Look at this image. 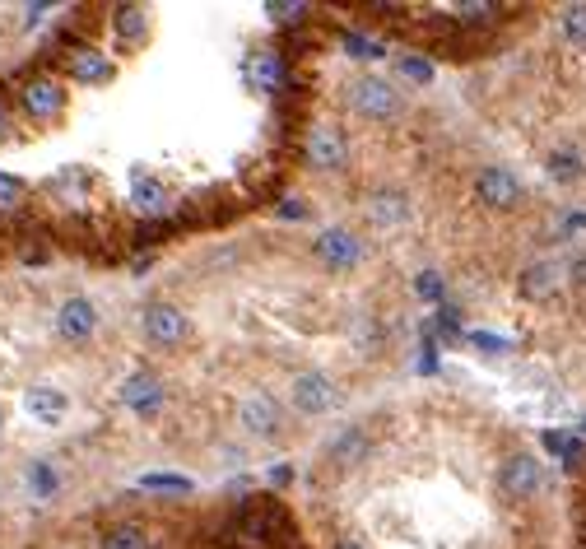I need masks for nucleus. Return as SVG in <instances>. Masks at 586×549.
I'll return each mask as SVG.
<instances>
[{
	"mask_svg": "<svg viewBox=\"0 0 586 549\" xmlns=\"http://www.w3.org/2000/svg\"><path fill=\"white\" fill-rule=\"evenodd\" d=\"M498 489H503L507 503H531V498L545 489V466H540L531 452L507 456L503 470H498Z\"/></svg>",
	"mask_w": 586,
	"mask_h": 549,
	"instance_id": "obj_1",
	"label": "nucleus"
},
{
	"mask_svg": "<svg viewBox=\"0 0 586 549\" xmlns=\"http://www.w3.org/2000/svg\"><path fill=\"white\" fill-rule=\"evenodd\" d=\"M349 108L359 112V117H368V121H391L400 112V94L391 89L387 80L363 75V80L349 84Z\"/></svg>",
	"mask_w": 586,
	"mask_h": 549,
	"instance_id": "obj_2",
	"label": "nucleus"
},
{
	"mask_svg": "<svg viewBox=\"0 0 586 549\" xmlns=\"http://www.w3.org/2000/svg\"><path fill=\"white\" fill-rule=\"evenodd\" d=\"M238 424L252 433V438H280V424H284L280 401L266 396V391H252V396L238 405Z\"/></svg>",
	"mask_w": 586,
	"mask_h": 549,
	"instance_id": "obj_3",
	"label": "nucleus"
},
{
	"mask_svg": "<svg viewBox=\"0 0 586 549\" xmlns=\"http://www.w3.org/2000/svg\"><path fill=\"white\" fill-rule=\"evenodd\" d=\"M19 103H24V112L33 121H52L66 112V89L56 80H47V75H33V80L19 89Z\"/></svg>",
	"mask_w": 586,
	"mask_h": 549,
	"instance_id": "obj_4",
	"label": "nucleus"
},
{
	"mask_svg": "<svg viewBox=\"0 0 586 549\" xmlns=\"http://www.w3.org/2000/svg\"><path fill=\"white\" fill-rule=\"evenodd\" d=\"M140 326H145V335L154 345H177L187 335V312L177 308V303H145Z\"/></svg>",
	"mask_w": 586,
	"mask_h": 549,
	"instance_id": "obj_5",
	"label": "nucleus"
},
{
	"mask_svg": "<svg viewBox=\"0 0 586 549\" xmlns=\"http://www.w3.org/2000/svg\"><path fill=\"white\" fill-rule=\"evenodd\" d=\"M303 159H307V168H317V173H335V168L345 163V135L335 131V126H312V131H307V145H303Z\"/></svg>",
	"mask_w": 586,
	"mask_h": 549,
	"instance_id": "obj_6",
	"label": "nucleus"
},
{
	"mask_svg": "<svg viewBox=\"0 0 586 549\" xmlns=\"http://www.w3.org/2000/svg\"><path fill=\"white\" fill-rule=\"evenodd\" d=\"M289 396H293V410H298V415H326L335 405V382L326 373H298Z\"/></svg>",
	"mask_w": 586,
	"mask_h": 549,
	"instance_id": "obj_7",
	"label": "nucleus"
},
{
	"mask_svg": "<svg viewBox=\"0 0 586 549\" xmlns=\"http://www.w3.org/2000/svg\"><path fill=\"white\" fill-rule=\"evenodd\" d=\"M563 275H568V266L563 261H535V266L521 270V298H531V303H549V298L563 289Z\"/></svg>",
	"mask_w": 586,
	"mask_h": 549,
	"instance_id": "obj_8",
	"label": "nucleus"
},
{
	"mask_svg": "<svg viewBox=\"0 0 586 549\" xmlns=\"http://www.w3.org/2000/svg\"><path fill=\"white\" fill-rule=\"evenodd\" d=\"M475 196H480L489 210H512L521 201V182L507 168H480L475 177Z\"/></svg>",
	"mask_w": 586,
	"mask_h": 549,
	"instance_id": "obj_9",
	"label": "nucleus"
},
{
	"mask_svg": "<svg viewBox=\"0 0 586 549\" xmlns=\"http://www.w3.org/2000/svg\"><path fill=\"white\" fill-rule=\"evenodd\" d=\"M317 256L326 261L331 270H349V266H359V256H363V242L349 233V228H326L317 238Z\"/></svg>",
	"mask_w": 586,
	"mask_h": 549,
	"instance_id": "obj_10",
	"label": "nucleus"
},
{
	"mask_svg": "<svg viewBox=\"0 0 586 549\" xmlns=\"http://www.w3.org/2000/svg\"><path fill=\"white\" fill-rule=\"evenodd\" d=\"M363 210H368V219H373L377 228H396V224L410 219V196H405L400 187H377Z\"/></svg>",
	"mask_w": 586,
	"mask_h": 549,
	"instance_id": "obj_11",
	"label": "nucleus"
},
{
	"mask_svg": "<svg viewBox=\"0 0 586 549\" xmlns=\"http://www.w3.org/2000/svg\"><path fill=\"white\" fill-rule=\"evenodd\" d=\"M56 331L66 335V340H89L98 331V308L89 298H66L61 312H56Z\"/></svg>",
	"mask_w": 586,
	"mask_h": 549,
	"instance_id": "obj_12",
	"label": "nucleus"
},
{
	"mask_svg": "<svg viewBox=\"0 0 586 549\" xmlns=\"http://www.w3.org/2000/svg\"><path fill=\"white\" fill-rule=\"evenodd\" d=\"M368 452H373V438H368V429H345L340 438L326 447V461H331L335 470H359L363 461H368Z\"/></svg>",
	"mask_w": 586,
	"mask_h": 549,
	"instance_id": "obj_13",
	"label": "nucleus"
},
{
	"mask_svg": "<svg viewBox=\"0 0 586 549\" xmlns=\"http://www.w3.org/2000/svg\"><path fill=\"white\" fill-rule=\"evenodd\" d=\"M252 80L261 94H275L280 98L284 89H289V66H284L280 52H256L252 56Z\"/></svg>",
	"mask_w": 586,
	"mask_h": 549,
	"instance_id": "obj_14",
	"label": "nucleus"
},
{
	"mask_svg": "<svg viewBox=\"0 0 586 549\" xmlns=\"http://www.w3.org/2000/svg\"><path fill=\"white\" fill-rule=\"evenodd\" d=\"M24 410L33 419H42V424H61L70 410V396L56 387H33V391H24Z\"/></svg>",
	"mask_w": 586,
	"mask_h": 549,
	"instance_id": "obj_15",
	"label": "nucleus"
},
{
	"mask_svg": "<svg viewBox=\"0 0 586 549\" xmlns=\"http://www.w3.org/2000/svg\"><path fill=\"white\" fill-rule=\"evenodd\" d=\"M70 80L80 84H107L112 80V61L94 47H80V52H70Z\"/></svg>",
	"mask_w": 586,
	"mask_h": 549,
	"instance_id": "obj_16",
	"label": "nucleus"
},
{
	"mask_svg": "<svg viewBox=\"0 0 586 549\" xmlns=\"http://www.w3.org/2000/svg\"><path fill=\"white\" fill-rule=\"evenodd\" d=\"M121 401L131 405V410H154V405H159V377L135 373L131 382L121 387Z\"/></svg>",
	"mask_w": 586,
	"mask_h": 549,
	"instance_id": "obj_17",
	"label": "nucleus"
},
{
	"mask_svg": "<svg viewBox=\"0 0 586 549\" xmlns=\"http://www.w3.org/2000/svg\"><path fill=\"white\" fill-rule=\"evenodd\" d=\"M103 549H154V536L140 522H121V526H107Z\"/></svg>",
	"mask_w": 586,
	"mask_h": 549,
	"instance_id": "obj_18",
	"label": "nucleus"
},
{
	"mask_svg": "<svg viewBox=\"0 0 586 549\" xmlns=\"http://www.w3.org/2000/svg\"><path fill=\"white\" fill-rule=\"evenodd\" d=\"M582 154H577V149H554V154H549V177H554V182H582Z\"/></svg>",
	"mask_w": 586,
	"mask_h": 549,
	"instance_id": "obj_19",
	"label": "nucleus"
},
{
	"mask_svg": "<svg viewBox=\"0 0 586 549\" xmlns=\"http://www.w3.org/2000/svg\"><path fill=\"white\" fill-rule=\"evenodd\" d=\"M559 28H563V38L573 42L577 52H586V5H563Z\"/></svg>",
	"mask_w": 586,
	"mask_h": 549,
	"instance_id": "obj_20",
	"label": "nucleus"
},
{
	"mask_svg": "<svg viewBox=\"0 0 586 549\" xmlns=\"http://www.w3.org/2000/svg\"><path fill=\"white\" fill-rule=\"evenodd\" d=\"M545 447H549L554 456H563V466H568V470H573V466H582V456H586V447H582V442H577V438H568V433H554V429L545 433Z\"/></svg>",
	"mask_w": 586,
	"mask_h": 549,
	"instance_id": "obj_21",
	"label": "nucleus"
},
{
	"mask_svg": "<svg viewBox=\"0 0 586 549\" xmlns=\"http://www.w3.org/2000/svg\"><path fill=\"white\" fill-rule=\"evenodd\" d=\"M117 33L126 42L140 38V33H145V10H140V5H121L117 10Z\"/></svg>",
	"mask_w": 586,
	"mask_h": 549,
	"instance_id": "obj_22",
	"label": "nucleus"
},
{
	"mask_svg": "<svg viewBox=\"0 0 586 549\" xmlns=\"http://www.w3.org/2000/svg\"><path fill=\"white\" fill-rule=\"evenodd\" d=\"M135 205H140L145 215H163V210H168V191H163L159 182H145V187L135 191Z\"/></svg>",
	"mask_w": 586,
	"mask_h": 549,
	"instance_id": "obj_23",
	"label": "nucleus"
},
{
	"mask_svg": "<svg viewBox=\"0 0 586 549\" xmlns=\"http://www.w3.org/2000/svg\"><path fill=\"white\" fill-rule=\"evenodd\" d=\"M24 196H28V187L19 182V177L0 173V210H19V205H24Z\"/></svg>",
	"mask_w": 586,
	"mask_h": 549,
	"instance_id": "obj_24",
	"label": "nucleus"
},
{
	"mask_svg": "<svg viewBox=\"0 0 586 549\" xmlns=\"http://www.w3.org/2000/svg\"><path fill=\"white\" fill-rule=\"evenodd\" d=\"M140 489H163V494H191V480L187 475H145Z\"/></svg>",
	"mask_w": 586,
	"mask_h": 549,
	"instance_id": "obj_25",
	"label": "nucleus"
},
{
	"mask_svg": "<svg viewBox=\"0 0 586 549\" xmlns=\"http://www.w3.org/2000/svg\"><path fill=\"white\" fill-rule=\"evenodd\" d=\"M400 75H405L410 84H428V80H433V66H428V61H419V56H400Z\"/></svg>",
	"mask_w": 586,
	"mask_h": 549,
	"instance_id": "obj_26",
	"label": "nucleus"
},
{
	"mask_svg": "<svg viewBox=\"0 0 586 549\" xmlns=\"http://www.w3.org/2000/svg\"><path fill=\"white\" fill-rule=\"evenodd\" d=\"M345 47H349V52H354V56H377V52H382V47H377V42L359 38V33H349V38H345Z\"/></svg>",
	"mask_w": 586,
	"mask_h": 549,
	"instance_id": "obj_27",
	"label": "nucleus"
},
{
	"mask_svg": "<svg viewBox=\"0 0 586 549\" xmlns=\"http://www.w3.org/2000/svg\"><path fill=\"white\" fill-rule=\"evenodd\" d=\"M33 484H38V494H52V489H56V475L47 466H38V470H33Z\"/></svg>",
	"mask_w": 586,
	"mask_h": 549,
	"instance_id": "obj_28",
	"label": "nucleus"
},
{
	"mask_svg": "<svg viewBox=\"0 0 586 549\" xmlns=\"http://www.w3.org/2000/svg\"><path fill=\"white\" fill-rule=\"evenodd\" d=\"M568 275H573V284H582L586 289V252H577L573 261H568Z\"/></svg>",
	"mask_w": 586,
	"mask_h": 549,
	"instance_id": "obj_29",
	"label": "nucleus"
},
{
	"mask_svg": "<svg viewBox=\"0 0 586 549\" xmlns=\"http://www.w3.org/2000/svg\"><path fill=\"white\" fill-rule=\"evenodd\" d=\"M266 10H270V14H280V24H289V14L298 19V14H303V5H280V0H270Z\"/></svg>",
	"mask_w": 586,
	"mask_h": 549,
	"instance_id": "obj_30",
	"label": "nucleus"
},
{
	"mask_svg": "<svg viewBox=\"0 0 586 549\" xmlns=\"http://www.w3.org/2000/svg\"><path fill=\"white\" fill-rule=\"evenodd\" d=\"M419 294H424V298H438V294H442L438 275H419Z\"/></svg>",
	"mask_w": 586,
	"mask_h": 549,
	"instance_id": "obj_31",
	"label": "nucleus"
},
{
	"mask_svg": "<svg viewBox=\"0 0 586 549\" xmlns=\"http://www.w3.org/2000/svg\"><path fill=\"white\" fill-rule=\"evenodd\" d=\"M280 215H293V219H303V205H298V201H284V205H280Z\"/></svg>",
	"mask_w": 586,
	"mask_h": 549,
	"instance_id": "obj_32",
	"label": "nucleus"
},
{
	"mask_svg": "<svg viewBox=\"0 0 586 549\" xmlns=\"http://www.w3.org/2000/svg\"><path fill=\"white\" fill-rule=\"evenodd\" d=\"M5 135H10V108L0 103V140H5Z\"/></svg>",
	"mask_w": 586,
	"mask_h": 549,
	"instance_id": "obj_33",
	"label": "nucleus"
},
{
	"mask_svg": "<svg viewBox=\"0 0 586 549\" xmlns=\"http://www.w3.org/2000/svg\"><path fill=\"white\" fill-rule=\"evenodd\" d=\"M331 549H363L359 540H340V545H331Z\"/></svg>",
	"mask_w": 586,
	"mask_h": 549,
	"instance_id": "obj_34",
	"label": "nucleus"
}]
</instances>
